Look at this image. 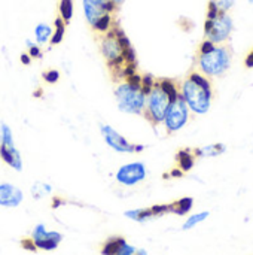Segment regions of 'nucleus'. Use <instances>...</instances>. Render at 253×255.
I'll return each instance as SVG.
<instances>
[{"mask_svg": "<svg viewBox=\"0 0 253 255\" xmlns=\"http://www.w3.org/2000/svg\"><path fill=\"white\" fill-rule=\"evenodd\" d=\"M225 149H227V146L224 143H215V145H207V146H203V148H197L192 152H194L195 157H216V155L224 154Z\"/></svg>", "mask_w": 253, "mask_h": 255, "instance_id": "nucleus-13", "label": "nucleus"}, {"mask_svg": "<svg viewBox=\"0 0 253 255\" xmlns=\"http://www.w3.org/2000/svg\"><path fill=\"white\" fill-rule=\"evenodd\" d=\"M0 158L13 170H16V172L22 170L21 154L15 146L12 128L6 123L0 124Z\"/></svg>", "mask_w": 253, "mask_h": 255, "instance_id": "nucleus-5", "label": "nucleus"}, {"mask_svg": "<svg viewBox=\"0 0 253 255\" xmlns=\"http://www.w3.org/2000/svg\"><path fill=\"white\" fill-rule=\"evenodd\" d=\"M25 45H27V48H28V52H27V54H28L31 58H40V57H42V51H40V48L37 46V43L34 45L31 40H27Z\"/></svg>", "mask_w": 253, "mask_h": 255, "instance_id": "nucleus-24", "label": "nucleus"}, {"mask_svg": "<svg viewBox=\"0 0 253 255\" xmlns=\"http://www.w3.org/2000/svg\"><path fill=\"white\" fill-rule=\"evenodd\" d=\"M231 64V52L227 46H215L212 51L200 54L198 67L206 76H221Z\"/></svg>", "mask_w": 253, "mask_h": 255, "instance_id": "nucleus-4", "label": "nucleus"}, {"mask_svg": "<svg viewBox=\"0 0 253 255\" xmlns=\"http://www.w3.org/2000/svg\"><path fill=\"white\" fill-rule=\"evenodd\" d=\"M194 158H195V155H194V152L191 149H182L176 155L179 167L183 172H188V170H191L194 167Z\"/></svg>", "mask_w": 253, "mask_h": 255, "instance_id": "nucleus-14", "label": "nucleus"}, {"mask_svg": "<svg viewBox=\"0 0 253 255\" xmlns=\"http://www.w3.org/2000/svg\"><path fill=\"white\" fill-rule=\"evenodd\" d=\"M112 22H113L112 15H110V13H106V15H103L101 18H98V19L95 21V24L92 25V30H95V31L104 34V33H107V31L112 28Z\"/></svg>", "mask_w": 253, "mask_h": 255, "instance_id": "nucleus-20", "label": "nucleus"}, {"mask_svg": "<svg viewBox=\"0 0 253 255\" xmlns=\"http://www.w3.org/2000/svg\"><path fill=\"white\" fill-rule=\"evenodd\" d=\"M249 3H253V0H249Z\"/></svg>", "mask_w": 253, "mask_h": 255, "instance_id": "nucleus-31", "label": "nucleus"}, {"mask_svg": "<svg viewBox=\"0 0 253 255\" xmlns=\"http://www.w3.org/2000/svg\"><path fill=\"white\" fill-rule=\"evenodd\" d=\"M52 191L51 185L45 184V182H34L31 187V196L33 199H42L45 196H48Z\"/></svg>", "mask_w": 253, "mask_h": 255, "instance_id": "nucleus-21", "label": "nucleus"}, {"mask_svg": "<svg viewBox=\"0 0 253 255\" xmlns=\"http://www.w3.org/2000/svg\"><path fill=\"white\" fill-rule=\"evenodd\" d=\"M221 10L210 1L209 3V10H207V19H213V18H216L218 16V13H219Z\"/></svg>", "mask_w": 253, "mask_h": 255, "instance_id": "nucleus-27", "label": "nucleus"}, {"mask_svg": "<svg viewBox=\"0 0 253 255\" xmlns=\"http://www.w3.org/2000/svg\"><path fill=\"white\" fill-rule=\"evenodd\" d=\"M124 242H125L124 238H110V239H107L104 242L103 248H101V255H115Z\"/></svg>", "mask_w": 253, "mask_h": 255, "instance_id": "nucleus-18", "label": "nucleus"}, {"mask_svg": "<svg viewBox=\"0 0 253 255\" xmlns=\"http://www.w3.org/2000/svg\"><path fill=\"white\" fill-rule=\"evenodd\" d=\"M51 34H52V28H51V25H48V24H45V22L37 24L36 28H34L36 43H39V45L46 43V42L51 39Z\"/></svg>", "mask_w": 253, "mask_h": 255, "instance_id": "nucleus-16", "label": "nucleus"}, {"mask_svg": "<svg viewBox=\"0 0 253 255\" xmlns=\"http://www.w3.org/2000/svg\"><path fill=\"white\" fill-rule=\"evenodd\" d=\"M233 27H234V24H233L231 16L227 12H219L216 18L206 19L204 34H206L207 40H210L213 43H221L230 37Z\"/></svg>", "mask_w": 253, "mask_h": 255, "instance_id": "nucleus-6", "label": "nucleus"}, {"mask_svg": "<svg viewBox=\"0 0 253 255\" xmlns=\"http://www.w3.org/2000/svg\"><path fill=\"white\" fill-rule=\"evenodd\" d=\"M30 60H31V57H30L28 54H22V55H21V61H22L24 64H30Z\"/></svg>", "mask_w": 253, "mask_h": 255, "instance_id": "nucleus-29", "label": "nucleus"}, {"mask_svg": "<svg viewBox=\"0 0 253 255\" xmlns=\"http://www.w3.org/2000/svg\"><path fill=\"white\" fill-rule=\"evenodd\" d=\"M54 27L55 30H52V34H51V45H58L61 43V40L64 39V33H66V22L58 16L55 18L54 21Z\"/></svg>", "mask_w": 253, "mask_h": 255, "instance_id": "nucleus-17", "label": "nucleus"}, {"mask_svg": "<svg viewBox=\"0 0 253 255\" xmlns=\"http://www.w3.org/2000/svg\"><path fill=\"white\" fill-rule=\"evenodd\" d=\"M113 1H115V3H116L118 6H121V4L124 3V0H113Z\"/></svg>", "mask_w": 253, "mask_h": 255, "instance_id": "nucleus-30", "label": "nucleus"}, {"mask_svg": "<svg viewBox=\"0 0 253 255\" xmlns=\"http://www.w3.org/2000/svg\"><path fill=\"white\" fill-rule=\"evenodd\" d=\"M100 133L104 139V142L116 152H124V154H131V152H140L145 149L143 145H134L128 142L122 134H119L112 126L101 124L100 126Z\"/></svg>", "mask_w": 253, "mask_h": 255, "instance_id": "nucleus-8", "label": "nucleus"}, {"mask_svg": "<svg viewBox=\"0 0 253 255\" xmlns=\"http://www.w3.org/2000/svg\"><path fill=\"white\" fill-rule=\"evenodd\" d=\"M22 202V191L12 184H0V206L16 208Z\"/></svg>", "mask_w": 253, "mask_h": 255, "instance_id": "nucleus-12", "label": "nucleus"}, {"mask_svg": "<svg viewBox=\"0 0 253 255\" xmlns=\"http://www.w3.org/2000/svg\"><path fill=\"white\" fill-rule=\"evenodd\" d=\"M216 45L213 43V42H210V40H204L203 43H201V46H200V54H204V52H209V51H212L213 48H215Z\"/></svg>", "mask_w": 253, "mask_h": 255, "instance_id": "nucleus-28", "label": "nucleus"}, {"mask_svg": "<svg viewBox=\"0 0 253 255\" xmlns=\"http://www.w3.org/2000/svg\"><path fill=\"white\" fill-rule=\"evenodd\" d=\"M192 203H194V200L191 197H185V199H180V200L169 205V208H170V212H173L176 215H185L191 211Z\"/></svg>", "mask_w": 253, "mask_h": 255, "instance_id": "nucleus-15", "label": "nucleus"}, {"mask_svg": "<svg viewBox=\"0 0 253 255\" xmlns=\"http://www.w3.org/2000/svg\"><path fill=\"white\" fill-rule=\"evenodd\" d=\"M221 12H228L233 6L236 0H210Z\"/></svg>", "mask_w": 253, "mask_h": 255, "instance_id": "nucleus-23", "label": "nucleus"}, {"mask_svg": "<svg viewBox=\"0 0 253 255\" xmlns=\"http://www.w3.org/2000/svg\"><path fill=\"white\" fill-rule=\"evenodd\" d=\"M173 100L174 99L167 93V90L163 87L160 79H155L151 91L146 94V103H145V109L142 115L152 126H158L164 121L166 112Z\"/></svg>", "mask_w": 253, "mask_h": 255, "instance_id": "nucleus-3", "label": "nucleus"}, {"mask_svg": "<svg viewBox=\"0 0 253 255\" xmlns=\"http://www.w3.org/2000/svg\"><path fill=\"white\" fill-rule=\"evenodd\" d=\"M63 236L57 232H48L45 229L43 224H39L34 227L33 233H31V238H30V242L36 250H43V251H54L58 248L60 242H61Z\"/></svg>", "mask_w": 253, "mask_h": 255, "instance_id": "nucleus-9", "label": "nucleus"}, {"mask_svg": "<svg viewBox=\"0 0 253 255\" xmlns=\"http://www.w3.org/2000/svg\"><path fill=\"white\" fill-rule=\"evenodd\" d=\"M136 254V248L134 247H131V245H128L127 242H124L122 245H121V248L116 251V254L115 255H134Z\"/></svg>", "mask_w": 253, "mask_h": 255, "instance_id": "nucleus-25", "label": "nucleus"}, {"mask_svg": "<svg viewBox=\"0 0 253 255\" xmlns=\"http://www.w3.org/2000/svg\"><path fill=\"white\" fill-rule=\"evenodd\" d=\"M189 120V108L186 106L185 100L182 99V96L179 94L169 106L166 117H164V126L169 134L179 131L182 127H185V124Z\"/></svg>", "mask_w": 253, "mask_h": 255, "instance_id": "nucleus-7", "label": "nucleus"}, {"mask_svg": "<svg viewBox=\"0 0 253 255\" xmlns=\"http://www.w3.org/2000/svg\"><path fill=\"white\" fill-rule=\"evenodd\" d=\"M207 217H209V212H201V214L192 215V217H189V218L186 220V223L183 224V227H182V229H183V230H189V229L195 227L197 224L203 223Z\"/></svg>", "mask_w": 253, "mask_h": 255, "instance_id": "nucleus-22", "label": "nucleus"}, {"mask_svg": "<svg viewBox=\"0 0 253 255\" xmlns=\"http://www.w3.org/2000/svg\"><path fill=\"white\" fill-rule=\"evenodd\" d=\"M180 96L185 100L189 111L203 115L212 106V99H213L212 82L206 75L200 72H191L186 76V79H183L182 82Z\"/></svg>", "mask_w": 253, "mask_h": 255, "instance_id": "nucleus-1", "label": "nucleus"}, {"mask_svg": "<svg viewBox=\"0 0 253 255\" xmlns=\"http://www.w3.org/2000/svg\"><path fill=\"white\" fill-rule=\"evenodd\" d=\"M115 99L119 111L125 114L142 115L146 103V93L142 87V76L134 73L119 82L115 88Z\"/></svg>", "mask_w": 253, "mask_h": 255, "instance_id": "nucleus-2", "label": "nucleus"}, {"mask_svg": "<svg viewBox=\"0 0 253 255\" xmlns=\"http://www.w3.org/2000/svg\"><path fill=\"white\" fill-rule=\"evenodd\" d=\"M58 10H60V18L66 24H69L73 16V0H60Z\"/></svg>", "mask_w": 253, "mask_h": 255, "instance_id": "nucleus-19", "label": "nucleus"}, {"mask_svg": "<svg viewBox=\"0 0 253 255\" xmlns=\"http://www.w3.org/2000/svg\"><path fill=\"white\" fill-rule=\"evenodd\" d=\"M145 178H146V167L140 161L124 164L116 172V181L127 187L136 185V184L142 182Z\"/></svg>", "mask_w": 253, "mask_h": 255, "instance_id": "nucleus-11", "label": "nucleus"}, {"mask_svg": "<svg viewBox=\"0 0 253 255\" xmlns=\"http://www.w3.org/2000/svg\"><path fill=\"white\" fill-rule=\"evenodd\" d=\"M43 78H45L46 82L55 84L58 81V78H60V73H58V70H48V72L43 73Z\"/></svg>", "mask_w": 253, "mask_h": 255, "instance_id": "nucleus-26", "label": "nucleus"}, {"mask_svg": "<svg viewBox=\"0 0 253 255\" xmlns=\"http://www.w3.org/2000/svg\"><path fill=\"white\" fill-rule=\"evenodd\" d=\"M252 52H253V51H252Z\"/></svg>", "mask_w": 253, "mask_h": 255, "instance_id": "nucleus-32", "label": "nucleus"}, {"mask_svg": "<svg viewBox=\"0 0 253 255\" xmlns=\"http://www.w3.org/2000/svg\"><path fill=\"white\" fill-rule=\"evenodd\" d=\"M84 1V12L88 24L92 27L98 18L106 13H113L119 7L113 0H82Z\"/></svg>", "mask_w": 253, "mask_h": 255, "instance_id": "nucleus-10", "label": "nucleus"}]
</instances>
